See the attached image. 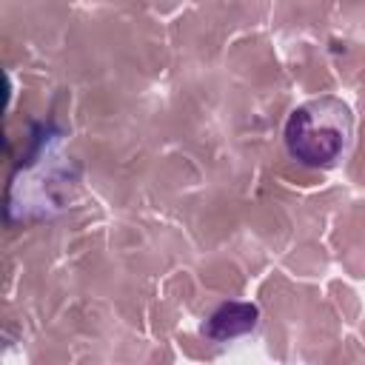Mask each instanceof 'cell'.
<instances>
[{
    "instance_id": "1",
    "label": "cell",
    "mask_w": 365,
    "mask_h": 365,
    "mask_svg": "<svg viewBox=\"0 0 365 365\" xmlns=\"http://www.w3.org/2000/svg\"><path fill=\"white\" fill-rule=\"evenodd\" d=\"M282 145L299 168H339L354 151V108L334 94L299 103L285 117Z\"/></svg>"
},
{
    "instance_id": "3",
    "label": "cell",
    "mask_w": 365,
    "mask_h": 365,
    "mask_svg": "<svg viewBox=\"0 0 365 365\" xmlns=\"http://www.w3.org/2000/svg\"><path fill=\"white\" fill-rule=\"evenodd\" d=\"M259 322H262V314H259L257 302L228 299L202 317L200 336L211 345H234L240 339L254 336L259 331Z\"/></svg>"
},
{
    "instance_id": "2",
    "label": "cell",
    "mask_w": 365,
    "mask_h": 365,
    "mask_svg": "<svg viewBox=\"0 0 365 365\" xmlns=\"http://www.w3.org/2000/svg\"><path fill=\"white\" fill-rule=\"evenodd\" d=\"M77 188H80L77 160L66 151L63 134L46 128L11 182V194L20 191V197L9 200V217H14L17 208L23 211V217H43L60 211L71 202Z\"/></svg>"
}]
</instances>
